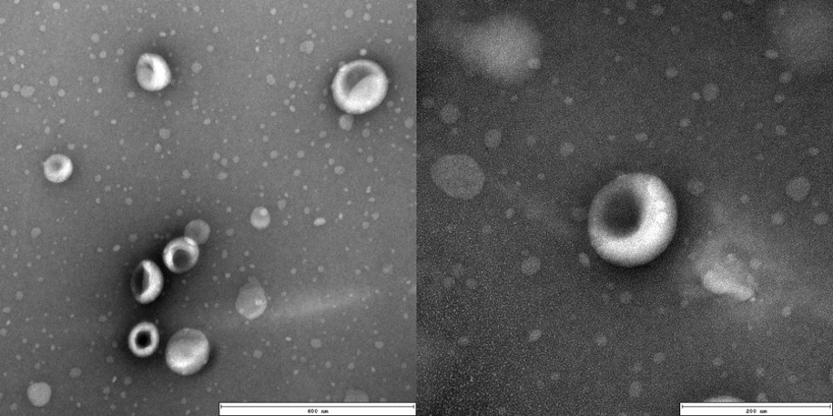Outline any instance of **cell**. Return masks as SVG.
<instances>
[{
  "label": "cell",
  "instance_id": "ba28073f",
  "mask_svg": "<svg viewBox=\"0 0 833 416\" xmlns=\"http://www.w3.org/2000/svg\"><path fill=\"white\" fill-rule=\"evenodd\" d=\"M46 179L53 183H63L68 179L73 172L71 160L62 155L50 157L44 165Z\"/></svg>",
  "mask_w": 833,
  "mask_h": 416
},
{
  "label": "cell",
  "instance_id": "277c9868",
  "mask_svg": "<svg viewBox=\"0 0 833 416\" xmlns=\"http://www.w3.org/2000/svg\"><path fill=\"white\" fill-rule=\"evenodd\" d=\"M131 286L135 299L139 303L153 302L163 287L162 273L155 263L143 261L134 272Z\"/></svg>",
  "mask_w": 833,
  "mask_h": 416
},
{
  "label": "cell",
  "instance_id": "5b68a950",
  "mask_svg": "<svg viewBox=\"0 0 833 416\" xmlns=\"http://www.w3.org/2000/svg\"><path fill=\"white\" fill-rule=\"evenodd\" d=\"M139 85L148 91H158L171 82V72L164 59L155 54L140 56L137 68Z\"/></svg>",
  "mask_w": 833,
  "mask_h": 416
},
{
  "label": "cell",
  "instance_id": "8992f818",
  "mask_svg": "<svg viewBox=\"0 0 833 416\" xmlns=\"http://www.w3.org/2000/svg\"><path fill=\"white\" fill-rule=\"evenodd\" d=\"M199 249L190 238H179L171 242L164 250V262L171 271L183 273L190 270L198 262Z\"/></svg>",
  "mask_w": 833,
  "mask_h": 416
},
{
  "label": "cell",
  "instance_id": "7a4b0ae2",
  "mask_svg": "<svg viewBox=\"0 0 833 416\" xmlns=\"http://www.w3.org/2000/svg\"><path fill=\"white\" fill-rule=\"evenodd\" d=\"M387 91V78L381 68L369 61L344 66L333 79L332 94L345 111L361 114L381 103Z\"/></svg>",
  "mask_w": 833,
  "mask_h": 416
},
{
  "label": "cell",
  "instance_id": "6da1fadb",
  "mask_svg": "<svg viewBox=\"0 0 833 416\" xmlns=\"http://www.w3.org/2000/svg\"><path fill=\"white\" fill-rule=\"evenodd\" d=\"M677 208L657 177L623 175L594 198L589 215L591 243L600 257L620 266L646 264L673 240Z\"/></svg>",
  "mask_w": 833,
  "mask_h": 416
},
{
  "label": "cell",
  "instance_id": "52a82bcc",
  "mask_svg": "<svg viewBox=\"0 0 833 416\" xmlns=\"http://www.w3.org/2000/svg\"><path fill=\"white\" fill-rule=\"evenodd\" d=\"M159 335L155 325L143 322L130 333L129 347L139 358L151 355L158 346Z\"/></svg>",
  "mask_w": 833,
  "mask_h": 416
},
{
  "label": "cell",
  "instance_id": "3957f363",
  "mask_svg": "<svg viewBox=\"0 0 833 416\" xmlns=\"http://www.w3.org/2000/svg\"><path fill=\"white\" fill-rule=\"evenodd\" d=\"M209 344L199 330L185 329L170 340L166 350V360L169 368L180 375L198 372L208 362Z\"/></svg>",
  "mask_w": 833,
  "mask_h": 416
}]
</instances>
